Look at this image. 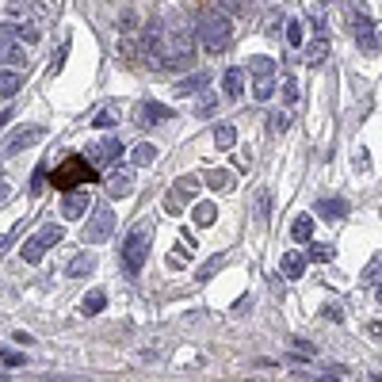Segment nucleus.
I'll list each match as a JSON object with an SVG mask.
<instances>
[{"label":"nucleus","mask_w":382,"mask_h":382,"mask_svg":"<svg viewBox=\"0 0 382 382\" xmlns=\"http://www.w3.org/2000/svg\"><path fill=\"white\" fill-rule=\"evenodd\" d=\"M145 54L157 69H188L191 65V31L184 23H153L145 31Z\"/></svg>","instance_id":"f257e3e1"},{"label":"nucleus","mask_w":382,"mask_h":382,"mask_svg":"<svg viewBox=\"0 0 382 382\" xmlns=\"http://www.w3.org/2000/svg\"><path fill=\"white\" fill-rule=\"evenodd\" d=\"M195 39H199V46L207 54H226L229 42H234V23H229L226 12H203Z\"/></svg>","instance_id":"f03ea898"},{"label":"nucleus","mask_w":382,"mask_h":382,"mask_svg":"<svg viewBox=\"0 0 382 382\" xmlns=\"http://www.w3.org/2000/svg\"><path fill=\"white\" fill-rule=\"evenodd\" d=\"M149 245H153V226L142 222V226H134V234H130L126 245H123V268H126L130 275L142 272V264H145V256H149Z\"/></svg>","instance_id":"7ed1b4c3"},{"label":"nucleus","mask_w":382,"mask_h":382,"mask_svg":"<svg viewBox=\"0 0 382 382\" xmlns=\"http://www.w3.org/2000/svg\"><path fill=\"white\" fill-rule=\"evenodd\" d=\"M275 58H253L249 61V73H253V96L260 100V104H268L275 92Z\"/></svg>","instance_id":"20e7f679"},{"label":"nucleus","mask_w":382,"mask_h":382,"mask_svg":"<svg viewBox=\"0 0 382 382\" xmlns=\"http://www.w3.org/2000/svg\"><path fill=\"white\" fill-rule=\"evenodd\" d=\"M115 210L111 207H96L88 210V226H85V241L88 245H100V241H107L111 234H115Z\"/></svg>","instance_id":"39448f33"},{"label":"nucleus","mask_w":382,"mask_h":382,"mask_svg":"<svg viewBox=\"0 0 382 382\" xmlns=\"http://www.w3.org/2000/svg\"><path fill=\"white\" fill-rule=\"evenodd\" d=\"M42 134L46 130L42 126H16L12 134L4 138V145H0V157H16V153H23V149H31L35 142H42Z\"/></svg>","instance_id":"423d86ee"},{"label":"nucleus","mask_w":382,"mask_h":382,"mask_svg":"<svg viewBox=\"0 0 382 382\" xmlns=\"http://www.w3.org/2000/svg\"><path fill=\"white\" fill-rule=\"evenodd\" d=\"M195 184H199L195 176H184V180H176L172 191H169V199H165V210H169V214H180V210L195 199Z\"/></svg>","instance_id":"0eeeda50"},{"label":"nucleus","mask_w":382,"mask_h":382,"mask_svg":"<svg viewBox=\"0 0 382 382\" xmlns=\"http://www.w3.org/2000/svg\"><path fill=\"white\" fill-rule=\"evenodd\" d=\"M0 31H4V35H12V39H20V42H27V46L42 39V35H39V27H35L31 20H23V16H16V12L8 16L4 23H0Z\"/></svg>","instance_id":"6e6552de"},{"label":"nucleus","mask_w":382,"mask_h":382,"mask_svg":"<svg viewBox=\"0 0 382 382\" xmlns=\"http://www.w3.org/2000/svg\"><path fill=\"white\" fill-rule=\"evenodd\" d=\"M88 210H92V191H85V188H73V191L61 199V214H65L69 222L85 218Z\"/></svg>","instance_id":"1a4fd4ad"},{"label":"nucleus","mask_w":382,"mask_h":382,"mask_svg":"<svg viewBox=\"0 0 382 382\" xmlns=\"http://www.w3.org/2000/svg\"><path fill=\"white\" fill-rule=\"evenodd\" d=\"M134 191V169H126V165H115V169L107 172V195L111 199H123V195Z\"/></svg>","instance_id":"9d476101"},{"label":"nucleus","mask_w":382,"mask_h":382,"mask_svg":"<svg viewBox=\"0 0 382 382\" xmlns=\"http://www.w3.org/2000/svg\"><path fill=\"white\" fill-rule=\"evenodd\" d=\"M88 157L96 165H111V161H119V157H123V142H119V138H104V142L88 145Z\"/></svg>","instance_id":"9b49d317"},{"label":"nucleus","mask_w":382,"mask_h":382,"mask_svg":"<svg viewBox=\"0 0 382 382\" xmlns=\"http://www.w3.org/2000/svg\"><path fill=\"white\" fill-rule=\"evenodd\" d=\"M0 61H4V65H27L23 42L12 39V35H4V31H0Z\"/></svg>","instance_id":"f8f14e48"},{"label":"nucleus","mask_w":382,"mask_h":382,"mask_svg":"<svg viewBox=\"0 0 382 382\" xmlns=\"http://www.w3.org/2000/svg\"><path fill=\"white\" fill-rule=\"evenodd\" d=\"M356 46L363 54H378V39H375V27H371L367 16H356Z\"/></svg>","instance_id":"ddd939ff"},{"label":"nucleus","mask_w":382,"mask_h":382,"mask_svg":"<svg viewBox=\"0 0 382 382\" xmlns=\"http://www.w3.org/2000/svg\"><path fill=\"white\" fill-rule=\"evenodd\" d=\"M210 88V69H199L191 77L176 80V96H195V92H207Z\"/></svg>","instance_id":"4468645a"},{"label":"nucleus","mask_w":382,"mask_h":382,"mask_svg":"<svg viewBox=\"0 0 382 382\" xmlns=\"http://www.w3.org/2000/svg\"><path fill=\"white\" fill-rule=\"evenodd\" d=\"M138 119H142V126H153V123H169L172 119V107L157 104V100H145L142 111H138Z\"/></svg>","instance_id":"2eb2a0df"},{"label":"nucleus","mask_w":382,"mask_h":382,"mask_svg":"<svg viewBox=\"0 0 382 382\" xmlns=\"http://www.w3.org/2000/svg\"><path fill=\"white\" fill-rule=\"evenodd\" d=\"M92 272H96V253H77L69 264H65V275L69 279H85Z\"/></svg>","instance_id":"dca6fc26"},{"label":"nucleus","mask_w":382,"mask_h":382,"mask_svg":"<svg viewBox=\"0 0 382 382\" xmlns=\"http://www.w3.org/2000/svg\"><path fill=\"white\" fill-rule=\"evenodd\" d=\"M245 73H249V69H226L222 85H226V96H229V100H241V96H245Z\"/></svg>","instance_id":"f3484780"},{"label":"nucleus","mask_w":382,"mask_h":382,"mask_svg":"<svg viewBox=\"0 0 382 382\" xmlns=\"http://www.w3.org/2000/svg\"><path fill=\"white\" fill-rule=\"evenodd\" d=\"M191 218H195V226H199V229H210L214 222H218V207H214V203H195Z\"/></svg>","instance_id":"a211bd4d"},{"label":"nucleus","mask_w":382,"mask_h":382,"mask_svg":"<svg viewBox=\"0 0 382 382\" xmlns=\"http://www.w3.org/2000/svg\"><path fill=\"white\" fill-rule=\"evenodd\" d=\"M291 237H294V245H306V241L314 237V218L310 214H298V218L291 222Z\"/></svg>","instance_id":"6ab92c4d"},{"label":"nucleus","mask_w":382,"mask_h":382,"mask_svg":"<svg viewBox=\"0 0 382 382\" xmlns=\"http://www.w3.org/2000/svg\"><path fill=\"white\" fill-rule=\"evenodd\" d=\"M130 161H134L138 169H145V165H153V161H157V145H153V142H138L134 149H130Z\"/></svg>","instance_id":"aec40b11"},{"label":"nucleus","mask_w":382,"mask_h":382,"mask_svg":"<svg viewBox=\"0 0 382 382\" xmlns=\"http://www.w3.org/2000/svg\"><path fill=\"white\" fill-rule=\"evenodd\" d=\"M318 214H321V218H329V222H337V218L348 214V203H344V199H321L318 203Z\"/></svg>","instance_id":"412c9836"},{"label":"nucleus","mask_w":382,"mask_h":382,"mask_svg":"<svg viewBox=\"0 0 382 382\" xmlns=\"http://www.w3.org/2000/svg\"><path fill=\"white\" fill-rule=\"evenodd\" d=\"M104 306H107V294L92 291V294H85V302H80V314H85V318H96V314H104Z\"/></svg>","instance_id":"4be33fe9"},{"label":"nucleus","mask_w":382,"mask_h":382,"mask_svg":"<svg viewBox=\"0 0 382 382\" xmlns=\"http://www.w3.org/2000/svg\"><path fill=\"white\" fill-rule=\"evenodd\" d=\"M302 272H306V256L302 253H287L283 256V275L287 279H302Z\"/></svg>","instance_id":"5701e85b"},{"label":"nucleus","mask_w":382,"mask_h":382,"mask_svg":"<svg viewBox=\"0 0 382 382\" xmlns=\"http://www.w3.org/2000/svg\"><path fill=\"white\" fill-rule=\"evenodd\" d=\"M214 145H218V149H234L237 145V130L229 123H218V126H214Z\"/></svg>","instance_id":"b1692460"},{"label":"nucleus","mask_w":382,"mask_h":382,"mask_svg":"<svg viewBox=\"0 0 382 382\" xmlns=\"http://www.w3.org/2000/svg\"><path fill=\"white\" fill-rule=\"evenodd\" d=\"M23 264H42V253H46V245H42V237H31V241H23Z\"/></svg>","instance_id":"393cba45"},{"label":"nucleus","mask_w":382,"mask_h":382,"mask_svg":"<svg viewBox=\"0 0 382 382\" xmlns=\"http://www.w3.org/2000/svg\"><path fill=\"white\" fill-rule=\"evenodd\" d=\"M16 92H20V73L0 69V100H4V96H16Z\"/></svg>","instance_id":"a878e982"},{"label":"nucleus","mask_w":382,"mask_h":382,"mask_svg":"<svg viewBox=\"0 0 382 382\" xmlns=\"http://www.w3.org/2000/svg\"><path fill=\"white\" fill-rule=\"evenodd\" d=\"M39 237H42V245H46V249H50V245H61V237H65V226H58V222H46Z\"/></svg>","instance_id":"bb28decb"},{"label":"nucleus","mask_w":382,"mask_h":382,"mask_svg":"<svg viewBox=\"0 0 382 382\" xmlns=\"http://www.w3.org/2000/svg\"><path fill=\"white\" fill-rule=\"evenodd\" d=\"M222 264H226V253H218V256L210 260V264H203L199 272H195V279H199V283H207V279H214V275H218V268H222Z\"/></svg>","instance_id":"cd10ccee"},{"label":"nucleus","mask_w":382,"mask_h":382,"mask_svg":"<svg viewBox=\"0 0 382 382\" xmlns=\"http://www.w3.org/2000/svg\"><path fill=\"white\" fill-rule=\"evenodd\" d=\"M115 123H119V107H115V104L104 107L96 119H92V126H96V130H107V126H115Z\"/></svg>","instance_id":"c85d7f7f"},{"label":"nucleus","mask_w":382,"mask_h":382,"mask_svg":"<svg viewBox=\"0 0 382 382\" xmlns=\"http://www.w3.org/2000/svg\"><path fill=\"white\" fill-rule=\"evenodd\" d=\"M287 42H291L294 50H298V46H306V27H302V20H291V23H287Z\"/></svg>","instance_id":"c756f323"},{"label":"nucleus","mask_w":382,"mask_h":382,"mask_svg":"<svg viewBox=\"0 0 382 382\" xmlns=\"http://www.w3.org/2000/svg\"><path fill=\"white\" fill-rule=\"evenodd\" d=\"M214 111H218V100H214L210 92H203V96H199V104H195V115H199V119H210Z\"/></svg>","instance_id":"7c9ffc66"},{"label":"nucleus","mask_w":382,"mask_h":382,"mask_svg":"<svg viewBox=\"0 0 382 382\" xmlns=\"http://www.w3.org/2000/svg\"><path fill=\"white\" fill-rule=\"evenodd\" d=\"M207 184H210V188H218V191H226L229 184H234V176H229L226 169H210L207 172Z\"/></svg>","instance_id":"2f4dec72"},{"label":"nucleus","mask_w":382,"mask_h":382,"mask_svg":"<svg viewBox=\"0 0 382 382\" xmlns=\"http://www.w3.org/2000/svg\"><path fill=\"white\" fill-rule=\"evenodd\" d=\"M325 46H329V39H318V42H310V46H306V61H314V65H318V61L325 58Z\"/></svg>","instance_id":"473e14b6"},{"label":"nucleus","mask_w":382,"mask_h":382,"mask_svg":"<svg viewBox=\"0 0 382 382\" xmlns=\"http://www.w3.org/2000/svg\"><path fill=\"white\" fill-rule=\"evenodd\" d=\"M375 279H382V253L371 260L367 268H363V283H375Z\"/></svg>","instance_id":"72a5a7b5"},{"label":"nucleus","mask_w":382,"mask_h":382,"mask_svg":"<svg viewBox=\"0 0 382 382\" xmlns=\"http://www.w3.org/2000/svg\"><path fill=\"white\" fill-rule=\"evenodd\" d=\"M333 256H337V249H333V245H314L310 249V260H318V264H329Z\"/></svg>","instance_id":"f704fd0d"},{"label":"nucleus","mask_w":382,"mask_h":382,"mask_svg":"<svg viewBox=\"0 0 382 382\" xmlns=\"http://www.w3.org/2000/svg\"><path fill=\"white\" fill-rule=\"evenodd\" d=\"M283 104H287V107H294V104H298V80H294V77H287V80H283Z\"/></svg>","instance_id":"c9c22d12"},{"label":"nucleus","mask_w":382,"mask_h":382,"mask_svg":"<svg viewBox=\"0 0 382 382\" xmlns=\"http://www.w3.org/2000/svg\"><path fill=\"white\" fill-rule=\"evenodd\" d=\"M169 268H176V272H180V268H188V249H176V245H172V253H169Z\"/></svg>","instance_id":"e433bc0d"},{"label":"nucleus","mask_w":382,"mask_h":382,"mask_svg":"<svg viewBox=\"0 0 382 382\" xmlns=\"http://www.w3.org/2000/svg\"><path fill=\"white\" fill-rule=\"evenodd\" d=\"M218 4L226 8V16H229V12H245V8L253 4V0H218Z\"/></svg>","instance_id":"4c0bfd02"},{"label":"nucleus","mask_w":382,"mask_h":382,"mask_svg":"<svg viewBox=\"0 0 382 382\" xmlns=\"http://www.w3.org/2000/svg\"><path fill=\"white\" fill-rule=\"evenodd\" d=\"M321 314H325V321H337V325L344 321V310H340V306H337V302H333V306H325V310H321Z\"/></svg>","instance_id":"58836bf2"},{"label":"nucleus","mask_w":382,"mask_h":382,"mask_svg":"<svg viewBox=\"0 0 382 382\" xmlns=\"http://www.w3.org/2000/svg\"><path fill=\"white\" fill-rule=\"evenodd\" d=\"M287 123H291V119H287V111H275V115H272V126H275V134H283V130H287Z\"/></svg>","instance_id":"ea45409f"},{"label":"nucleus","mask_w":382,"mask_h":382,"mask_svg":"<svg viewBox=\"0 0 382 382\" xmlns=\"http://www.w3.org/2000/svg\"><path fill=\"white\" fill-rule=\"evenodd\" d=\"M65 58H69V42H65V46H61V50H58V58H54V61H50V69H54V73H58V69H61V65H65Z\"/></svg>","instance_id":"a19ab883"},{"label":"nucleus","mask_w":382,"mask_h":382,"mask_svg":"<svg viewBox=\"0 0 382 382\" xmlns=\"http://www.w3.org/2000/svg\"><path fill=\"white\" fill-rule=\"evenodd\" d=\"M356 169H363V172L371 169V157H367V149H359V153H356Z\"/></svg>","instance_id":"79ce46f5"},{"label":"nucleus","mask_w":382,"mask_h":382,"mask_svg":"<svg viewBox=\"0 0 382 382\" xmlns=\"http://www.w3.org/2000/svg\"><path fill=\"white\" fill-rule=\"evenodd\" d=\"M8 199H12V188H8V184H0V207H4Z\"/></svg>","instance_id":"37998d69"},{"label":"nucleus","mask_w":382,"mask_h":382,"mask_svg":"<svg viewBox=\"0 0 382 382\" xmlns=\"http://www.w3.org/2000/svg\"><path fill=\"white\" fill-rule=\"evenodd\" d=\"M375 294H378V302H382V283H378V287H375Z\"/></svg>","instance_id":"c03bdc74"},{"label":"nucleus","mask_w":382,"mask_h":382,"mask_svg":"<svg viewBox=\"0 0 382 382\" xmlns=\"http://www.w3.org/2000/svg\"><path fill=\"white\" fill-rule=\"evenodd\" d=\"M4 245H8V237H0V249H4Z\"/></svg>","instance_id":"a18cd8bd"}]
</instances>
